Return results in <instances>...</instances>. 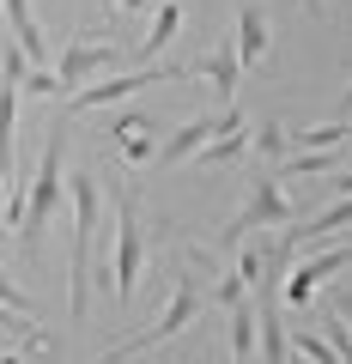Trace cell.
Masks as SVG:
<instances>
[{
	"instance_id": "1",
	"label": "cell",
	"mask_w": 352,
	"mask_h": 364,
	"mask_svg": "<svg viewBox=\"0 0 352 364\" xmlns=\"http://www.w3.org/2000/svg\"><path fill=\"white\" fill-rule=\"evenodd\" d=\"M207 279H213V261H207V255H188L183 273L170 279V304H164V316H158L152 328H134V334H122L97 364H128V358H140V352H152V346H164V340H176L201 310H207Z\"/></svg>"
},
{
	"instance_id": "2",
	"label": "cell",
	"mask_w": 352,
	"mask_h": 364,
	"mask_svg": "<svg viewBox=\"0 0 352 364\" xmlns=\"http://www.w3.org/2000/svg\"><path fill=\"white\" fill-rule=\"evenodd\" d=\"M67 188H73V286H67V310H73V322H85L92 316V298H97V213H104V182L92 176V170H73L67 176Z\"/></svg>"
},
{
	"instance_id": "3",
	"label": "cell",
	"mask_w": 352,
	"mask_h": 364,
	"mask_svg": "<svg viewBox=\"0 0 352 364\" xmlns=\"http://www.w3.org/2000/svg\"><path fill=\"white\" fill-rule=\"evenodd\" d=\"M67 146H73V116H55V122H49V140H43L37 182H25V219H18V243H25V249L43 243L55 207H61V188H67Z\"/></svg>"
},
{
	"instance_id": "4",
	"label": "cell",
	"mask_w": 352,
	"mask_h": 364,
	"mask_svg": "<svg viewBox=\"0 0 352 364\" xmlns=\"http://www.w3.org/2000/svg\"><path fill=\"white\" fill-rule=\"evenodd\" d=\"M292 219H298V207H292V195L279 188V176H274V170H255V176H249L243 207L231 213V225L219 231V243L225 249H243L255 231H267V225H292Z\"/></svg>"
},
{
	"instance_id": "5",
	"label": "cell",
	"mask_w": 352,
	"mask_h": 364,
	"mask_svg": "<svg viewBox=\"0 0 352 364\" xmlns=\"http://www.w3.org/2000/svg\"><path fill=\"white\" fill-rule=\"evenodd\" d=\"M146 243H152V231H146L140 200H134L128 188H116V249H110V291H116V304H128L134 286H140Z\"/></svg>"
},
{
	"instance_id": "6",
	"label": "cell",
	"mask_w": 352,
	"mask_h": 364,
	"mask_svg": "<svg viewBox=\"0 0 352 364\" xmlns=\"http://www.w3.org/2000/svg\"><path fill=\"white\" fill-rule=\"evenodd\" d=\"M170 79H188V61H158V67H128L116 79H97V85H79L73 97H61V116H79V109H104V104H122L134 97L140 85H170Z\"/></svg>"
},
{
	"instance_id": "7",
	"label": "cell",
	"mask_w": 352,
	"mask_h": 364,
	"mask_svg": "<svg viewBox=\"0 0 352 364\" xmlns=\"http://www.w3.org/2000/svg\"><path fill=\"white\" fill-rule=\"evenodd\" d=\"M231 128H243V116H237V109H219V116H188L183 128L176 134H164V140H158V170H170V164H183V158H195L201 146L213 140V134H231Z\"/></svg>"
},
{
	"instance_id": "8",
	"label": "cell",
	"mask_w": 352,
	"mask_h": 364,
	"mask_svg": "<svg viewBox=\"0 0 352 364\" xmlns=\"http://www.w3.org/2000/svg\"><path fill=\"white\" fill-rule=\"evenodd\" d=\"M110 67H116V43H67V49H61V67H49V73H55V91L73 97L79 85L104 79Z\"/></svg>"
},
{
	"instance_id": "9",
	"label": "cell",
	"mask_w": 352,
	"mask_h": 364,
	"mask_svg": "<svg viewBox=\"0 0 352 364\" xmlns=\"http://www.w3.org/2000/svg\"><path fill=\"white\" fill-rule=\"evenodd\" d=\"M334 273H346V249H328V255L298 261L292 273H279V279H286V286H279V298H286L292 310H304V304L316 298V286H322V279H334Z\"/></svg>"
},
{
	"instance_id": "10",
	"label": "cell",
	"mask_w": 352,
	"mask_h": 364,
	"mask_svg": "<svg viewBox=\"0 0 352 364\" xmlns=\"http://www.w3.org/2000/svg\"><path fill=\"white\" fill-rule=\"evenodd\" d=\"M267 43H274L267 6H255V0H249L243 13H237V37H231V49H237V67H261V61H267Z\"/></svg>"
},
{
	"instance_id": "11",
	"label": "cell",
	"mask_w": 352,
	"mask_h": 364,
	"mask_svg": "<svg viewBox=\"0 0 352 364\" xmlns=\"http://www.w3.org/2000/svg\"><path fill=\"white\" fill-rule=\"evenodd\" d=\"M188 73H195V79H207V85H213V97H225V104H231V97H237V85H243V67H237V49H231V37H225L213 55L188 61Z\"/></svg>"
},
{
	"instance_id": "12",
	"label": "cell",
	"mask_w": 352,
	"mask_h": 364,
	"mask_svg": "<svg viewBox=\"0 0 352 364\" xmlns=\"http://www.w3.org/2000/svg\"><path fill=\"white\" fill-rule=\"evenodd\" d=\"M183 31V0H158V13H146V37H140V67H152V55L164 43H176Z\"/></svg>"
},
{
	"instance_id": "13",
	"label": "cell",
	"mask_w": 352,
	"mask_h": 364,
	"mask_svg": "<svg viewBox=\"0 0 352 364\" xmlns=\"http://www.w3.org/2000/svg\"><path fill=\"white\" fill-rule=\"evenodd\" d=\"M279 164H286V176H340V170H346V146H328V152H286Z\"/></svg>"
},
{
	"instance_id": "14",
	"label": "cell",
	"mask_w": 352,
	"mask_h": 364,
	"mask_svg": "<svg viewBox=\"0 0 352 364\" xmlns=\"http://www.w3.org/2000/svg\"><path fill=\"white\" fill-rule=\"evenodd\" d=\"M328 146H346V116H334V122H316V128L286 134V152H328Z\"/></svg>"
},
{
	"instance_id": "15",
	"label": "cell",
	"mask_w": 352,
	"mask_h": 364,
	"mask_svg": "<svg viewBox=\"0 0 352 364\" xmlns=\"http://www.w3.org/2000/svg\"><path fill=\"white\" fill-rule=\"evenodd\" d=\"M110 134H116V140H122V152H128L134 158V164H146V158H152V122H146V116H116V128H110Z\"/></svg>"
},
{
	"instance_id": "16",
	"label": "cell",
	"mask_w": 352,
	"mask_h": 364,
	"mask_svg": "<svg viewBox=\"0 0 352 364\" xmlns=\"http://www.w3.org/2000/svg\"><path fill=\"white\" fill-rule=\"evenodd\" d=\"M231 364H255V304H231Z\"/></svg>"
},
{
	"instance_id": "17",
	"label": "cell",
	"mask_w": 352,
	"mask_h": 364,
	"mask_svg": "<svg viewBox=\"0 0 352 364\" xmlns=\"http://www.w3.org/2000/svg\"><path fill=\"white\" fill-rule=\"evenodd\" d=\"M249 152V128H231V134H213L207 146H201V164H231V158H243Z\"/></svg>"
},
{
	"instance_id": "18",
	"label": "cell",
	"mask_w": 352,
	"mask_h": 364,
	"mask_svg": "<svg viewBox=\"0 0 352 364\" xmlns=\"http://www.w3.org/2000/svg\"><path fill=\"white\" fill-rule=\"evenodd\" d=\"M249 146H255V158H267V164H279L286 158V122H255V134H249Z\"/></svg>"
},
{
	"instance_id": "19",
	"label": "cell",
	"mask_w": 352,
	"mask_h": 364,
	"mask_svg": "<svg viewBox=\"0 0 352 364\" xmlns=\"http://www.w3.org/2000/svg\"><path fill=\"white\" fill-rule=\"evenodd\" d=\"M286 346L298 352V358H310V364H346V358H340V352L328 346L322 334H310V328H298V334H286Z\"/></svg>"
},
{
	"instance_id": "20",
	"label": "cell",
	"mask_w": 352,
	"mask_h": 364,
	"mask_svg": "<svg viewBox=\"0 0 352 364\" xmlns=\"http://www.w3.org/2000/svg\"><path fill=\"white\" fill-rule=\"evenodd\" d=\"M207 298H213V304H225V310H231V304H243V298H249V279H243V273H237V267H231V273H213V286H207Z\"/></svg>"
},
{
	"instance_id": "21",
	"label": "cell",
	"mask_w": 352,
	"mask_h": 364,
	"mask_svg": "<svg viewBox=\"0 0 352 364\" xmlns=\"http://www.w3.org/2000/svg\"><path fill=\"white\" fill-rule=\"evenodd\" d=\"M0 304H6V310H18V316H37V304H31L25 291H18L13 279H6V273H0Z\"/></svg>"
},
{
	"instance_id": "22",
	"label": "cell",
	"mask_w": 352,
	"mask_h": 364,
	"mask_svg": "<svg viewBox=\"0 0 352 364\" xmlns=\"http://www.w3.org/2000/svg\"><path fill=\"white\" fill-rule=\"evenodd\" d=\"M322 340H328V346L340 352V358H346V352H352V334H346V316H328V328H322Z\"/></svg>"
},
{
	"instance_id": "23",
	"label": "cell",
	"mask_w": 352,
	"mask_h": 364,
	"mask_svg": "<svg viewBox=\"0 0 352 364\" xmlns=\"http://www.w3.org/2000/svg\"><path fill=\"white\" fill-rule=\"evenodd\" d=\"M237 273H243L249 286H255V279H261V249H255V243H249L243 255H237Z\"/></svg>"
},
{
	"instance_id": "24",
	"label": "cell",
	"mask_w": 352,
	"mask_h": 364,
	"mask_svg": "<svg viewBox=\"0 0 352 364\" xmlns=\"http://www.w3.org/2000/svg\"><path fill=\"white\" fill-rule=\"evenodd\" d=\"M116 6H128V13H152V0H116Z\"/></svg>"
},
{
	"instance_id": "25",
	"label": "cell",
	"mask_w": 352,
	"mask_h": 364,
	"mask_svg": "<svg viewBox=\"0 0 352 364\" xmlns=\"http://www.w3.org/2000/svg\"><path fill=\"white\" fill-rule=\"evenodd\" d=\"M298 6H304V13H322V0H298Z\"/></svg>"
},
{
	"instance_id": "26",
	"label": "cell",
	"mask_w": 352,
	"mask_h": 364,
	"mask_svg": "<svg viewBox=\"0 0 352 364\" xmlns=\"http://www.w3.org/2000/svg\"><path fill=\"white\" fill-rule=\"evenodd\" d=\"M0 364H18V352H6V358H0Z\"/></svg>"
},
{
	"instance_id": "27",
	"label": "cell",
	"mask_w": 352,
	"mask_h": 364,
	"mask_svg": "<svg viewBox=\"0 0 352 364\" xmlns=\"http://www.w3.org/2000/svg\"><path fill=\"white\" fill-rule=\"evenodd\" d=\"M0 200H6V188H0Z\"/></svg>"
},
{
	"instance_id": "28",
	"label": "cell",
	"mask_w": 352,
	"mask_h": 364,
	"mask_svg": "<svg viewBox=\"0 0 352 364\" xmlns=\"http://www.w3.org/2000/svg\"><path fill=\"white\" fill-rule=\"evenodd\" d=\"M18 364H25V358H18Z\"/></svg>"
}]
</instances>
